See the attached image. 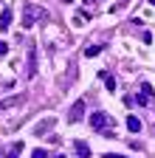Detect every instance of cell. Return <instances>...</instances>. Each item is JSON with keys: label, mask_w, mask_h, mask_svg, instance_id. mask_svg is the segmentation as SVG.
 Listing matches in <instances>:
<instances>
[{"label": "cell", "mask_w": 155, "mask_h": 158, "mask_svg": "<svg viewBox=\"0 0 155 158\" xmlns=\"http://www.w3.org/2000/svg\"><path fill=\"white\" fill-rule=\"evenodd\" d=\"M127 3H130V0H119V3H116V9H124Z\"/></svg>", "instance_id": "obj_18"}, {"label": "cell", "mask_w": 155, "mask_h": 158, "mask_svg": "<svg viewBox=\"0 0 155 158\" xmlns=\"http://www.w3.org/2000/svg\"><path fill=\"white\" fill-rule=\"evenodd\" d=\"M11 20H14V11H11V9H6L3 14H0V31H9Z\"/></svg>", "instance_id": "obj_6"}, {"label": "cell", "mask_w": 155, "mask_h": 158, "mask_svg": "<svg viewBox=\"0 0 155 158\" xmlns=\"http://www.w3.org/2000/svg\"><path fill=\"white\" fill-rule=\"evenodd\" d=\"M3 54H9V45L3 43V40H0V56H3Z\"/></svg>", "instance_id": "obj_16"}, {"label": "cell", "mask_w": 155, "mask_h": 158, "mask_svg": "<svg viewBox=\"0 0 155 158\" xmlns=\"http://www.w3.org/2000/svg\"><path fill=\"white\" fill-rule=\"evenodd\" d=\"M26 76L28 79L37 76V45L34 43H28V71H26Z\"/></svg>", "instance_id": "obj_4"}, {"label": "cell", "mask_w": 155, "mask_h": 158, "mask_svg": "<svg viewBox=\"0 0 155 158\" xmlns=\"http://www.w3.org/2000/svg\"><path fill=\"white\" fill-rule=\"evenodd\" d=\"M23 147H26L23 141H17V144H11V155H9V158H20V152H23Z\"/></svg>", "instance_id": "obj_10"}, {"label": "cell", "mask_w": 155, "mask_h": 158, "mask_svg": "<svg viewBox=\"0 0 155 158\" xmlns=\"http://www.w3.org/2000/svg\"><path fill=\"white\" fill-rule=\"evenodd\" d=\"M54 118H43V122H37V127H34V135H45V133H51L54 130Z\"/></svg>", "instance_id": "obj_5"}, {"label": "cell", "mask_w": 155, "mask_h": 158, "mask_svg": "<svg viewBox=\"0 0 155 158\" xmlns=\"http://www.w3.org/2000/svg\"><path fill=\"white\" fill-rule=\"evenodd\" d=\"M88 124H90L93 130H104V124H107V113H104V110H96V113H90Z\"/></svg>", "instance_id": "obj_3"}, {"label": "cell", "mask_w": 155, "mask_h": 158, "mask_svg": "<svg viewBox=\"0 0 155 158\" xmlns=\"http://www.w3.org/2000/svg\"><path fill=\"white\" fill-rule=\"evenodd\" d=\"M104 158H127V155H116V152H104Z\"/></svg>", "instance_id": "obj_17"}, {"label": "cell", "mask_w": 155, "mask_h": 158, "mask_svg": "<svg viewBox=\"0 0 155 158\" xmlns=\"http://www.w3.org/2000/svg\"><path fill=\"white\" fill-rule=\"evenodd\" d=\"M130 102H133V105H141V107H147V105H149V99H147L144 93H135V96H130Z\"/></svg>", "instance_id": "obj_9"}, {"label": "cell", "mask_w": 155, "mask_h": 158, "mask_svg": "<svg viewBox=\"0 0 155 158\" xmlns=\"http://www.w3.org/2000/svg\"><path fill=\"white\" fill-rule=\"evenodd\" d=\"M76 152H79V158H90V147L85 141H76Z\"/></svg>", "instance_id": "obj_8"}, {"label": "cell", "mask_w": 155, "mask_h": 158, "mask_svg": "<svg viewBox=\"0 0 155 158\" xmlns=\"http://www.w3.org/2000/svg\"><path fill=\"white\" fill-rule=\"evenodd\" d=\"M82 118H85V102L79 99V102L71 105V110H68V116H65V122H68V124H79Z\"/></svg>", "instance_id": "obj_2"}, {"label": "cell", "mask_w": 155, "mask_h": 158, "mask_svg": "<svg viewBox=\"0 0 155 158\" xmlns=\"http://www.w3.org/2000/svg\"><path fill=\"white\" fill-rule=\"evenodd\" d=\"M141 93H144V96H147V99H149V96H152V93H155V88H152V85H149V82H144V85H141Z\"/></svg>", "instance_id": "obj_13"}, {"label": "cell", "mask_w": 155, "mask_h": 158, "mask_svg": "<svg viewBox=\"0 0 155 158\" xmlns=\"http://www.w3.org/2000/svg\"><path fill=\"white\" fill-rule=\"evenodd\" d=\"M102 79H104V88L113 93V90H116V79H113V76H107V73H102Z\"/></svg>", "instance_id": "obj_11"}, {"label": "cell", "mask_w": 155, "mask_h": 158, "mask_svg": "<svg viewBox=\"0 0 155 158\" xmlns=\"http://www.w3.org/2000/svg\"><path fill=\"white\" fill-rule=\"evenodd\" d=\"M96 54H102V45H88L85 48V56H96Z\"/></svg>", "instance_id": "obj_12"}, {"label": "cell", "mask_w": 155, "mask_h": 158, "mask_svg": "<svg viewBox=\"0 0 155 158\" xmlns=\"http://www.w3.org/2000/svg\"><path fill=\"white\" fill-rule=\"evenodd\" d=\"M65 3H73V0H65Z\"/></svg>", "instance_id": "obj_20"}, {"label": "cell", "mask_w": 155, "mask_h": 158, "mask_svg": "<svg viewBox=\"0 0 155 158\" xmlns=\"http://www.w3.org/2000/svg\"><path fill=\"white\" fill-rule=\"evenodd\" d=\"M141 43H144V45H149V43H152V34H149V31H144V34H141Z\"/></svg>", "instance_id": "obj_15"}, {"label": "cell", "mask_w": 155, "mask_h": 158, "mask_svg": "<svg viewBox=\"0 0 155 158\" xmlns=\"http://www.w3.org/2000/svg\"><path fill=\"white\" fill-rule=\"evenodd\" d=\"M31 158H48V150H43V147H40V150H34Z\"/></svg>", "instance_id": "obj_14"}, {"label": "cell", "mask_w": 155, "mask_h": 158, "mask_svg": "<svg viewBox=\"0 0 155 158\" xmlns=\"http://www.w3.org/2000/svg\"><path fill=\"white\" fill-rule=\"evenodd\" d=\"M54 158H68V155H62V152H56V155H54Z\"/></svg>", "instance_id": "obj_19"}, {"label": "cell", "mask_w": 155, "mask_h": 158, "mask_svg": "<svg viewBox=\"0 0 155 158\" xmlns=\"http://www.w3.org/2000/svg\"><path fill=\"white\" fill-rule=\"evenodd\" d=\"M40 20H43V9H40V6H31V3H28V6L23 9V28H31L34 23H40Z\"/></svg>", "instance_id": "obj_1"}, {"label": "cell", "mask_w": 155, "mask_h": 158, "mask_svg": "<svg viewBox=\"0 0 155 158\" xmlns=\"http://www.w3.org/2000/svg\"><path fill=\"white\" fill-rule=\"evenodd\" d=\"M124 124H127L130 133H141V127H144V124H141V118H135V116H127V122H124Z\"/></svg>", "instance_id": "obj_7"}]
</instances>
